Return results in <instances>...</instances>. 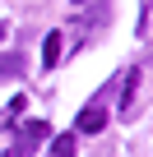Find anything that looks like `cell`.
<instances>
[{
  "instance_id": "6da1fadb",
  "label": "cell",
  "mask_w": 153,
  "mask_h": 157,
  "mask_svg": "<svg viewBox=\"0 0 153 157\" xmlns=\"http://www.w3.org/2000/svg\"><path fill=\"white\" fill-rule=\"evenodd\" d=\"M46 134H51V125H46V120H23V129L14 134V143H10V152H5V157H33V152H37V143H42Z\"/></svg>"
},
{
  "instance_id": "7a4b0ae2",
  "label": "cell",
  "mask_w": 153,
  "mask_h": 157,
  "mask_svg": "<svg viewBox=\"0 0 153 157\" xmlns=\"http://www.w3.org/2000/svg\"><path fill=\"white\" fill-rule=\"evenodd\" d=\"M107 97H111V83L79 111V134H102V129H107Z\"/></svg>"
},
{
  "instance_id": "3957f363",
  "label": "cell",
  "mask_w": 153,
  "mask_h": 157,
  "mask_svg": "<svg viewBox=\"0 0 153 157\" xmlns=\"http://www.w3.org/2000/svg\"><path fill=\"white\" fill-rule=\"evenodd\" d=\"M60 56H65V33L56 28V33H46V42H42V69H56Z\"/></svg>"
},
{
  "instance_id": "277c9868",
  "label": "cell",
  "mask_w": 153,
  "mask_h": 157,
  "mask_svg": "<svg viewBox=\"0 0 153 157\" xmlns=\"http://www.w3.org/2000/svg\"><path fill=\"white\" fill-rule=\"evenodd\" d=\"M14 74H23V51H0V83Z\"/></svg>"
},
{
  "instance_id": "5b68a950",
  "label": "cell",
  "mask_w": 153,
  "mask_h": 157,
  "mask_svg": "<svg viewBox=\"0 0 153 157\" xmlns=\"http://www.w3.org/2000/svg\"><path fill=\"white\" fill-rule=\"evenodd\" d=\"M135 88H139V69H130V78H125V93H121V116H125V120L135 116Z\"/></svg>"
},
{
  "instance_id": "8992f818",
  "label": "cell",
  "mask_w": 153,
  "mask_h": 157,
  "mask_svg": "<svg viewBox=\"0 0 153 157\" xmlns=\"http://www.w3.org/2000/svg\"><path fill=\"white\" fill-rule=\"evenodd\" d=\"M56 157H74V134H56Z\"/></svg>"
},
{
  "instance_id": "52a82bcc",
  "label": "cell",
  "mask_w": 153,
  "mask_h": 157,
  "mask_svg": "<svg viewBox=\"0 0 153 157\" xmlns=\"http://www.w3.org/2000/svg\"><path fill=\"white\" fill-rule=\"evenodd\" d=\"M70 5H79V10H84V5H93V0H70Z\"/></svg>"
}]
</instances>
